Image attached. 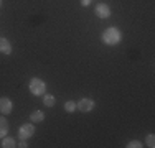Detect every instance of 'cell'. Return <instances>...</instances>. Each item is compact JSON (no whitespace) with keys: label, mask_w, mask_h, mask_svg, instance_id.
<instances>
[{"label":"cell","mask_w":155,"mask_h":148,"mask_svg":"<svg viewBox=\"0 0 155 148\" xmlns=\"http://www.w3.org/2000/svg\"><path fill=\"white\" fill-rule=\"evenodd\" d=\"M101 41L107 46H116L122 41V31L116 27H110L101 33Z\"/></svg>","instance_id":"6da1fadb"},{"label":"cell","mask_w":155,"mask_h":148,"mask_svg":"<svg viewBox=\"0 0 155 148\" xmlns=\"http://www.w3.org/2000/svg\"><path fill=\"white\" fill-rule=\"evenodd\" d=\"M33 133H35V125L31 124H23L20 128H18V138L20 140H28L33 137Z\"/></svg>","instance_id":"277c9868"},{"label":"cell","mask_w":155,"mask_h":148,"mask_svg":"<svg viewBox=\"0 0 155 148\" xmlns=\"http://www.w3.org/2000/svg\"><path fill=\"white\" fill-rule=\"evenodd\" d=\"M0 7H2V0H0Z\"/></svg>","instance_id":"e0dca14e"},{"label":"cell","mask_w":155,"mask_h":148,"mask_svg":"<svg viewBox=\"0 0 155 148\" xmlns=\"http://www.w3.org/2000/svg\"><path fill=\"white\" fill-rule=\"evenodd\" d=\"M13 146H17V142L12 138V137H3L2 138V148H13Z\"/></svg>","instance_id":"30bf717a"},{"label":"cell","mask_w":155,"mask_h":148,"mask_svg":"<svg viewBox=\"0 0 155 148\" xmlns=\"http://www.w3.org/2000/svg\"><path fill=\"white\" fill-rule=\"evenodd\" d=\"M64 110H66L68 114L74 112V110H76V102H74V101H68V102H64Z\"/></svg>","instance_id":"7c38bea8"},{"label":"cell","mask_w":155,"mask_h":148,"mask_svg":"<svg viewBox=\"0 0 155 148\" xmlns=\"http://www.w3.org/2000/svg\"><path fill=\"white\" fill-rule=\"evenodd\" d=\"M94 107H96V102L89 97H83L79 99V102H76V109H79V112H84V114L91 112Z\"/></svg>","instance_id":"3957f363"},{"label":"cell","mask_w":155,"mask_h":148,"mask_svg":"<svg viewBox=\"0 0 155 148\" xmlns=\"http://www.w3.org/2000/svg\"><path fill=\"white\" fill-rule=\"evenodd\" d=\"M17 146H20V148H28V143H27V140H21V142L18 143Z\"/></svg>","instance_id":"9a60e30c"},{"label":"cell","mask_w":155,"mask_h":148,"mask_svg":"<svg viewBox=\"0 0 155 148\" xmlns=\"http://www.w3.org/2000/svg\"><path fill=\"white\" fill-rule=\"evenodd\" d=\"M7 132H8V120L5 117H0V138H3Z\"/></svg>","instance_id":"9c48e42d"},{"label":"cell","mask_w":155,"mask_h":148,"mask_svg":"<svg viewBox=\"0 0 155 148\" xmlns=\"http://www.w3.org/2000/svg\"><path fill=\"white\" fill-rule=\"evenodd\" d=\"M13 112V102L10 97H0V114L2 115H8Z\"/></svg>","instance_id":"5b68a950"},{"label":"cell","mask_w":155,"mask_h":148,"mask_svg":"<svg viewBox=\"0 0 155 148\" xmlns=\"http://www.w3.org/2000/svg\"><path fill=\"white\" fill-rule=\"evenodd\" d=\"M30 120L33 122V124H40V122L45 120V114H43L41 110H33V112L30 114Z\"/></svg>","instance_id":"ba28073f"},{"label":"cell","mask_w":155,"mask_h":148,"mask_svg":"<svg viewBox=\"0 0 155 148\" xmlns=\"http://www.w3.org/2000/svg\"><path fill=\"white\" fill-rule=\"evenodd\" d=\"M81 5H83V7H89L91 5V0H81Z\"/></svg>","instance_id":"2e32d148"},{"label":"cell","mask_w":155,"mask_h":148,"mask_svg":"<svg viewBox=\"0 0 155 148\" xmlns=\"http://www.w3.org/2000/svg\"><path fill=\"white\" fill-rule=\"evenodd\" d=\"M145 145L149 146V148H155V135H153V133H149V135H147Z\"/></svg>","instance_id":"4fadbf2b"},{"label":"cell","mask_w":155,"mask_h":148,"mask_svg":"<svg viewBox=\"0 0 155 148\" xmlns=\"http://www.w3.org/2000/svg\"><path fill=\"white\" fill-rule=\"evenodd\" d=\"M54 102H56V99H54V95L51 94H43V105L46 107H53Z\"/></svg>","instance_id":"8fae6325"},{"label":"cell","mask_w":155,"mask_h":148,"mask_svg":"<svg viewBox=\"0 0 155 148\" xmlns=\"http://www.w3.org/2000/svg\"><path fill=\"white\" fill-rule=\"evenodd\" d=\"M0 53L2 54H12V43L7 38H0Z\"/></svg>","instance_id":"52a82bcc"},{"label":"cell","mask_w":155,"mask_h":148,"mask_svg":"<svg viewBox=\"0 0 155 148\" xmlns=\"http://www.w3.org/2000/svg\"><path fill=\"white\" fill-rule=\"evenodd\" d=\"M94 13H96L97 18L106 20V18L110 17V8H109V5H106V3H97V5L94 7Z\"/></svg>","instance_id":"8992f818"},{"label":"cell","mask_w":155,"mask_h":148,"mask_svg":"<svg viewBox=\"0 0 155 148\" xmlns=\"http://www.w3.org/2000/svg\"><path fill=\"white\" fill-rule=\"evenodd\" d=\"M125 146L127 148H142L143 145H142V142H139V140H130Z\"/></svg>","instance_id":"5bb4252c"},{"label":"cell","mask_w":155,"mask_h":148,"mask_svg":"<svg viewBox=\"0 0 155 148\" xmlns=\"http://www.w3.org/2000/svg\"><path fill=\"white\" fill-rule=\"evenodd\" d=\"M28 91H30L33 95L40 97V95H43L46 92V82L43 79H40V77H31L30 84H28Z\"/></svg>","instance_id":"7a4b0ae2"}]
</instances>
